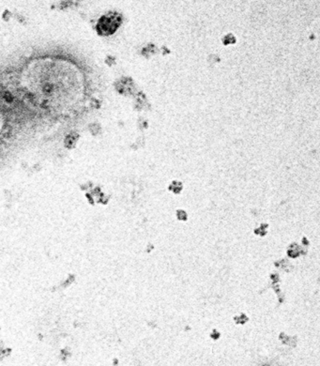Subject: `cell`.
I'll return each mask as SVG.
<instances>
[{
	"label": "cell",
	"mask_w": 320,
	"mask_h": 366,
	"mask_svg": "<svg viewBox=\"0 0 320 366\" xmlns=\"http://www.w3.org/2000/svg\"><path fill=\"white\" fill-rule=\"evenodd\" d=\"M118 24L116 22L115 17H102V19L100 21V24L98 25V28L100 27L101 32L110 34L116 30V28L118 26Z\"/></svg>",
	"instance_id": "obj_1"
}]
</instances>
